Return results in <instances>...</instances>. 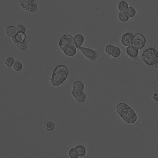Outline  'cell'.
I'll list each match as a JSON object with an SVG mask.
<instances>
[{"mask_svg":"<svg viewBox=\"0 0 158 158\" xmlns=\"http://www.w3.org/2000/svg\"><path fill=\"white\" fill-rule=\"evenodd\" d=\"M59 45L67 56L73 57L77 53V46L72 35H64L61 38Z\"/></svg>","mask_w":158,"mask_h":158,"instance_id":"obj_1","label":"cell"},{"mask_svg":"<svg viewBox=\"0 0 158 158\" xmlns=\"http://www.w3.org/2000/svg\"><path fill=\"white\" fill-rule=\"evenodd\" d=\"M117 113L127 123L133 124L136 122L137 116L134 110L127 104L121 102L116 107Z\"/></svg>","mask_w":158,"mask_h":158,"instance_id":"obj_2","label":"cell"},{"mask_svg":"<svg viewBox=\"0 0 158 158\" xmlns=\"http://www.w3.org/2000/svg\"><path fill=\"white\" fill-rule=\"evenodd\" d=\"M68 75V68L63 65L58 66L55 68L51 79V84L54 86L64 84Z\"/></svg>","mask_w":158,"mask_h":158,"instance_id":"obj_3","label":"cell"},{"mask_svg":"<svg viewBox=\"0 0 158 158\" xmlns=\"http://www.w3.org/2000/svg\"><path fill=\"white\" fill-rule=\"evenodd\" d=\"M143 61L149 66H157L158 63V51L155 48L146 50L142 55Z\"/></svg>","mask_w":158,"mask_h":158,"instance_id":"obj_4","label":"cell"},{"mask_svg":"<svg viewBox=\"0 0 158 158\" xmlns=\"http://www.w3.org/2000/svg\"><path fill=\"white\" fill-rule=\"evenodd\" d=\"M19 4L23 8L29 13H32L37 8V3L34 0H19Z\"/></svg>","mask_w":158,"mask_h":158,"instance_id":"obj_5","label":"cell"},{"mask_svg":"<svg viewBox=\"0 0 158 158\" xmlns=\"http://www.w3.org/2000/svg\"><path fill=\"white\" fill-rule=\"evenodd\" d=\"M146 40L144 35L140 33L133 35L131 45L138 50L143 48L145 46Z\"/></svg>","mask_w":158,"mask_h":158,"instance_id":"obj_6","label":"cell"},{"mask_svg":"<svg viewBox=\"0 0 158 158\" xmlns=\"http://www.w3.org/2000/svg\"><path fill=\"white\" fill-rule=\"evenodd\" d=\"M77 48L80 50L85 56L90 60L94 61L96 60L97 57L96 51L90 48L82 46H78Z\"/></svg>","mask_w":158,"mask_h":158,"instance_id":"obj_7","label":"cell"},{"mask_svg":"<svg viewBox=\"0 0 158 158\" xmlns=\"http://www.w3.org/2000/svg\"><path fill=\"white\" fill-rule=\"evenodd\" d=\"M133 36V34L131 33L128 32L124 34L121 38L122 44L126 46L131 45Z\"/></svg>","mask_w":158,"mask_h":158,"instance_id":"obj_8","label":"cell"},{"mask_svg":"<svg viewBox=\"0 0 158 158\" xmlns=\"http://www.w3.org/2000/svg\"><path fill=\"white\" fill-rule=\"evenodd\" d=\"M126 53L129 56L133 58H136L139 54L138 49L133 46H130L126 49Z\"/></svg>","mask_w":158,"mask_h":158,"instance_id":"obj_9","label":"cell"},{"mask_svg":"<svg viewBox=\"0 0 158 158\" xmlns=\"http://www.w3.org/2000/svg\"><path fill=\"white\" fill-rule=\"evenodd\" d=\"M74 38L77 47L81 46L83 44L85 40V38L84 35L81 34L75 35Z\"/></svg>","mask_w":158,"mask_h":158,"instance_id":"obj_10","label":"cell"},{"mask_svg":"<svg viewBox=\"0 0 158 158\" xmlns=\"http://www.w3.org/2000/svg\"><path fill=\"white\" fill-rule=\"evenodd\" d=\"M26 38V35L25 34L17 33L12 37V40L14 43H17L20 42L25 41Z\"/></svg>","mask_w":158,"mask_h":158,"instance_id":"obj_11","label":"cell"},{"mask_svg":"<svg viewBox=\"0 0 158 158\" xmlns=\"http://www.w3.org/2000/svg\"><path fill=\"white\" fill-rule=\"evenodd\" d=\"M46 131L48 132H52L56 129V125L53 122L49 121L46 122L44 125Z\"/></svg>","mask_w":158,"mask_h":158,"instance_id":"obj_12","label":"cell"},{"mask_svg":"<svg viewBox=\"0 0 158 158\" xmlns=\"http://www.w3.org/2000/svg\"><path fill=\"white\" fill-rule=\"evenodd\" d=\"M85 88V85L84 83L82 81H78L74 83L73 86V90L84 91Z\"/></svg>","mask_w":158,"mask_h":158,"instance_id":"obj_13","label":"cell"},{"mask_svg":"<svg viewBox=\"0 0 158 158\" xmlns=\"http://www.w3.org/2000/svg\"><path fill=\"white\" fill-rule=\"evenodd\" d=\"M75 149L78 154L79 157H82L85 156L86 153V149L84 145H78L76 146Z\"/></svg>","mask_w":158,"mask_h":158,"instance_id":"obj_14","label":"cell"},{"mask_svg":"<svg viewBox=\"0 0 158 158\" xmlns=\"http://www.w3.org/2000/svg\"><path fill=\"white\" fill-rule=\"evenodd\" d=\"M7 33L9 37H13L17 34V29L14 26H9L7 29Z\"/></svg>","mask_w":158,"mask_h":158,"instance_id":"obj_15","label":"cell"},{"mask_svg":"<svg viewBox=\"0 0 158 158\" xmlns=\"http://www.w3.org/2000/svg\"><path fill=\"white\" fill-rule=\"evenodd\" d=\"M119 18L122 21H127L129 18L128 15L125 11H121L119 14Z\"/></svg>","mask_w":158,"mask_h":158,"instance_id":"obj_16","label":"cell"},{"mask_svg":"<svg viewBox=\"0 0 158 158\" xmlns=\"http://www.w3.org/2000/svg\"><path fill=\"white\" fill-rule=\"evenodd\" d=\"M126 12L129 18H132L135 16L136 14V10L132 7H128Z\"/></svg>","mask_w":158,"mask_h":158,"instance_id":"obj_17","label":"cell"},{"mask_svg":"<svg viewBox=\"0 0 158 158\" xmlns=\"http://www.w3.org/2000/svg\"><path fill=\"white\" fill-rule=\"evenodd\" d=\"M129 7L128 3L125 1L121 2L118 4V7L119 10L121 11H123L127 10Z\"/></svg>","mask_w":158,"mask_h":158,"instance_id":"obj_18","label":"cell"},{"mask_svg":"<svg viewBox=\"0 0 158 158\" xmlns=\"http://www.w3.org/2000/svg\"><path fill=\"white\" fill-rule=\"evenodd\" d=\"M28 44L27 42L25 41L20 42L18 43L17 47L18 49L21 51H24L27 48Z\"/></svg>","mask_w":158,"mask_h":158,"instance_id":"obj_19","label":"cell"},{"mask_svg":"<svg viewBox=\"0 0 158 158\" xmlns=\"http://www.w3.org/2000/svg\"><path fill=\"white\" fill-rule=\"evenodd\" d=\"M68 155L70 158H78L79 157L78 154L75 148H71L68 152Z\"/></svg>","mask_w":158,"mask_h":158,"instance_id":"obj_20","label":"cell"},{"mask_svg":"<svg viewBox=\"0 0 158 158\" xmlns=\"http://www.w3.org/2000/svg\"><path fill=\"white\" fill-rule=\"evenodd\" d=\"M13 68L16 72H20L23 69V65L21 62L18 61L15 62L13 66Z\"/></svg>","mask_w":158,"mask_h":158,"instance_id":"obj_21","label":"cell"},{"mask_svg":"<svg viewBox=\"0 0 158 158\" xmlns=\"http://www.w3.org/2000/svg\"><path fill=\"white\" fill-rule=\"evenodd\" d=\"M15 61V59L13 57L7 58L5 61V64L7 66L10 68L14 65Z\"/></svg>","mask_w":158,"mask_h":158,"instance_id":"obj_22","label":"cell"},{"mask_svg":"<svg viewBox=\"0 0 158 158\" xmlns=\"http://www.w3.org/2000/svg\"><path fill=\"white\" fill-rule=\"evenodd\" d=\"M86 98V94L85 93L83 92L80 96L75 98V99L79 103H82L85 101Z\"/></svg>","mask_w":158,"mask_h":158,"instance_id":"obj_23","label":"cell"},{"mask_svg":"<svg viewBox=\"0 0 158 158\" xmlns=\"http://www.w3.org/2000/svg\"><path fill=\"white\" fill-rule=\"evenodd\" d=\"M121 53V50L120 48L119 47L115 46L111 56L114 58H117L120 56Z\"/></svg>","mask_w":158,"mask_h":158,"instance_id":"obj_24","label":"cell"},{"mask_svg":"<svg viewBox=\"0 0 158 158\" xmlns=\"http://www.w3.org/2000/svg\"><path fill=\"white\" fill-rule=\"evenodd\" d=\"M115 46L112 44H109L106 47L105 51L106 54L111 56Z\"/></svg>","mask_w":158,"mask_h":158,"instance_id":"obj_25","label":"cell"},{"mask_svg":"<svg viewBox=\"0 0 158 158\" xmlns=\"http://www.w3.org/2000/svg\"><path fill=\"white\" fill-rule=\"evenodd\" d=\"M16 29L17 32L18 33L25 34L26 32V27L25 26L22 25H18L16 27Z\"/></svg>","mask_w":158,"mask_h":158,"instance_id":"obj_26","label":"cell"},{"mask_svg":"<svg viewBox=\"0 0 158 158\" xmlns=\"http://www.w3.org/2000/svg\"><path fill=\"white\" fill-rule=\"evenodd\" d=\"M153 98L154 100L158 102V94L155 93L154 94L153 96Z\"/></svg>","mask_w":158,"mask_h":158,"instance_id":"obj_27","label":"cell"}]
</instances>
